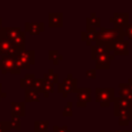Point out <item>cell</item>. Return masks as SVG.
I'll list each match as a JSON object with an SVG mask.
<instances>
[{
    "label": "cell",
    "mask_w": 132,
    "mask_h": 132,
    "mask_svg": "<svg viewBox=\"0 0 132 132\" xmlns=\"http://www.w3.org/2000/svg\"><path fill=\"white\" fill-rule=\"evenodd\" d=\"M0 37L7 39L19 51H23L26 47V32L21 30L20 27H3Z\"/></svg>",
    "instance_id": "cell-1"
},
{
    "label": "cell",
    "mask_w": 132,
    "mask_h": 132,
    "mask_svg": "<svg viewBox=\"0 0 132 132\" xmlns=\"http://www.w3.org/2000/svg\"><path fill=\"white\" fill-rule=\"evenodd\" d=\"M125 39L124 34V28H106V27H100L97 31L95 42L97 41H103V42H117L120 40Z\"/></svg>",
    "instance_id": "cell-2"
},
{
    "label": "cell",
    "mask_w": 132,
    "mask_h": 132,
    "mask_svg": "<svg viewBox=\"0 0 132 132\" xmlns=\"http://www.w3.org/2000/svg\"><path fill=\"white\" fill-rule=\"evenodd\" d=\"M95 101L100 104L101 107H108L116 98L114 88H96L95 89Z\"/></svg>",
    "instance_id": "cell-3"
},
{
    "label": "cell",
    "mask_w": 132,
    "mask_h": 132,
    "mask_svg": "<svg viewBox=\"0 0 132 132\" xmlns=\"http://www.w3.org/2000/svg\"><path fill=\"white\" fill-rule=\"evenodd\" d=\"M58 93L62 94L63 98H67L70 93H76L78 87H77V79L73 78L72 73H68L66 78L59 81L58 84Z\"/></svg>",
    "instance_id": "cell-4"
},
{
    "label": "cell",
    "mask_w": 132,
    "mask_h": 132,
    "mask_svg": "<svg viewBox=\"0 0 132 132\" xmlns=\"http://www.w3.org/2000/svg\"><path fill=\"white\" fill-rule=\"evenodd\" d=\"M113 45H114L113 42H103V41L94 42L91 45V60H95L96 57L106 52L111 53L113 50Z\"/></svg>",
    "instance_id": "cell-5"
},
{
    "label": "cell",
    "mask_w": 132,
    "mask_h": 132,
    "mask_svg": "<svg viewBox=\"0 0 132 132\" xmlns=\"http://www.w3.org/2000/svg\"><path fill=\"white\" fill-rule=\"evenodd\" d=\"M0 71L3 74H19L21 72L15 66L14 57H0Z\"/></svg>",
    "instance_id": "cell-6"
},
{
    "label": "cell",
    "mask_w": 132,
    "mask_h": 132,
    "mask_svg": "<svg viewBox=\"0 0 132 132\" xmlns=\"http://www.w3.org/2000/svg\"><path fill=\"white\" fill-rule=\"evenodd\" d=\"M116 58V56L110 53V52H106L104 54L99 55L98 57H96L95 61V69H103V70H107L110 68V63L111 61H113Z\"/></svg>",
    "instance_id": "cell-7"
},
{
    "label": "cell",
    "mask_w": 132,
    "mask_h": 132,
    "mask_svg": "<svg viewBox=\"0 0 132 132\" xmlns=\"http://www.w3.org/2000/svg\"><path fill=\"white\" fill-rule=\"evenodd\" d=\"M92 89L91 88H78L76 91V106L86 107L88 103L92 101Z\"/></svg>",
    "instance_id": "cell-8"
},
{
    "label": "cell",
    "mask_w": 132,
    "mask_h": 132,
    "mask_svg": "<svg viewBox=\"0 0 132 132\" xmlns=\"http://www.w3.org/2000/svg\"><path fill=\"white\" fill-rule=\"evenodd\" d=\"M113 116L114 117H118L120 113L126 111V110H129L131 107H132V102L125 99V98H122V97H116L114 100H113Z\"/></svg>",
    "instance_id": "cell-9"
},
{
    "label": "cell",
    "mask_w": 132,
    "mask_h": 132,
    "mask_svg": "<svg viewBox=\"0 0 132 132\" xmlns=\"http://www.w3.org/2000/svg\"><path fill=\"white\" fill-rule=\"evenodd\" d=\"M20 54V51L15 48L7 39L0 37V57H14Z\"/></svg>",
    "instance_id": "cell-10"
},
{
    "label": "cell",
    "mask_w": 132,
    "mask_h": 132,
    "mask_svg": "<svg viewBox=\"0 0 132 132\" xmlns=\"http://www.w3.org/2000/svg\"><path fill=\"white\" fill-rule=\"evenodd\" d=\"M109 22L113 24V27L125 28L129 24V13L128 12H114L113 15L109 18Z\"/></svg>",
    "instance_id": "cell-11"
},
{
    "label": "cell",
    "mask_w": 132,
    "mask_h": 132,
    "mask_svg": "<svg viewBox=\"0 0 132 132\" xmlns=\"http://www.w3.org/2000/svg\"><path fill=\"white\" fill-rule=\"evenodd\" d=\"M24 31L29 33L32 36H37L44 31V23L43 22H26Z\"/></svg>",
    "instance_id": "cell-12"
},
{
    "label": "cell",
    "mask_w": 132,
    "mask_h": 132,
    "mask_svg": "<svg viewBox=\"0 0 132 132\" xmlns=\"http://www.w3.org/2000/svg\"><path fill=\"white\" fill-rule=\"evenodd\" d=\"M26 116V103L19 101L10 102V117H25Z\"/></svg>",
    "instance_id": "cell-13"
},
{
    "label": "cell",
    "mask_w": 132,
    "mask_h": 132,
    "mask_svg": "<svg viewBox=\"0 0 132 132\" xmlns=\"http://www.w3.org/2000/svg\"><path fill=\"white\" fill-rule=\"evenodd\" d=\"M128 47H129V40L124 39V40L117 41L114 42L112 54L114 56H128L129 55Z\"/></svg>",
    "instance_id": "cell-14"
},
{
    "label": "cell",
    "mask_w": 132,
    "mask_h": 132,
    "mask_svg": "<svg viewBox=\"0 0 132 132\" xmlns=\"http://www.w3.org/2000/svg\"><path fill=\"white\" fill-rule=\"evenodd\" d=\"M63 12H50L47 25L50 28H62L63 27Z\"/></svg>",
    "instance_id": "cell-15"
},
{
    "label": "cell",
    "mask_w": 132,
    "mask_h": 132,
    "mask_svg": "<svg viewBox=\"0 0 132 132\" xmlns=\"http://www.w3.org/2000/svg\"><path fill=\"white\" fill-rule=\"evenodd\" d=\"M101 27V19L97 16L95 12H92L90 16L86 19V29L87 30H98Z\"/></svg>",
    "instance_id": "cell-16"
},
{
    "label": "cell",
    "mask_w": 132,
    "mask_h": 132,
    "mask_svg": "<svg viewBox=\"0 0 132 132\" xmlns=\"http://www.w3.org/2000/svg\"><path fill=\"white\" fill-rule=\"evenodd\" d=\"M98 30H85L81 31L80 33V39L87 44V45H92L95 42L96 35H97Z\"/></svg>",
    "instance_id": "cell-17"
},
{
    "label": "cell",
    "mask_w": 132,
    "mask_h": 132,
    "mask_svg": "<svg viewBox=\"0 0 132 132\" xmlns=\"http://www.w3.org/2000/svg\"><path fill=\"white\" fill-rule=\"evenodd\" d=\"M119 97L125 98L132 102V89L129 87L127 82L119 84Z\"/></svg>",
    "instance_id": "cell-18"
},
{
    "label": "cell",
    "mask_w": 132,
    "mask_h": 132,
    "mask_svg": "<svg viewBox=\"0 0 132 132\" xmlns=\"http://www.w3.org/2000/svg\"><path fill=\"white\" fill-rule=\"evenodd\" d=\"M35 74L34 73H26L24 78L20 80V87L22 89H33V85L35 81Z\"/></svg>",
    "instance_id": "cell-19"
},
{
    "label": "cell",
    "mask_w": 132,
    "mask_h": 132,
    "mask_svg": "<svg viewBox=\"0 0 132 132\" xmlns=\"http://www.w3.org/2000/svg\"><path fill=\"white\" fill-rule=\"evenodd\" d=\"M40 94L34 89H26L25 90V103L31 102H39Z\"/></svg>",
    "instance_id": "cell-20"
},
{
    "label": "cell",
    "mask_w": 132,
    "mask_h": 132,
    "mask_svg": "<svg viewBox=\"0 0 132 132\" xmlns=\"http://www.w3.org/2000/svg\"><path fill=\"white\" fill-rule=\"evenodd\" d=\"M20 57L26 61L29 65H34L35 64V51L34 50H23L20 52Z\"/></svg>",
    "instance_id": "cell-21"
},
{
    "label": "cell",
    "mask_w": 132,
    "mask_h": 132,
    "mask_svg": "<svg viewBox=\"0 0 132 132\" xmlns=\"http://www.w3.org/2000/svg\"><path fill=\"white\" fill-rule=\"evenodd\" d=\"M47 58L54 65H58L63 60V55L60 54L58 50H48L47 52Z\"/></svg>",
    "instance_id": "cell-22"
},
{
    "label": "cell",
    "mask_w": 132,
    "mask_h": 132,
    "mask_svg": "<svg viewBox=\"0 0 132 132\" xmlns=\"http://www.w3.org/2000/svg\"><path fill=\"white\" fill-rule=\"evenodd\" d=\"M43 80L50 82V84H58L59 82V74L55 73L53 69H48V71L46 73H44L43 75Z\"/></svg>",
    "instance_id": "cell-23"
},
{
    "label": "cell",
    "mask_w": 132,
    "mask_h": 132,
    "mask_svg": "<svg viewBox=\"0 0 132 132\" xmlns=\"http://www.w3.org/2000/svg\"><path fill=\"white\" fill-rule=\"evenodd\" d=\"M50 121L41 120V121H34V132H43L48 129Z\"/></svg>",
    "instance_id": "cell-24"
},
{
    "label": "cell",
    "mask_w": 132,
    "mask_h": 132,
    "mask_svg": "<svg viewBox=\"0 0 132 132\" xmlns=\"http://www.w3.org/2000/svg\"><path fill=\"white\" fill-rule=\"evenodd\" d=\"M14 62H15V66H16V68H18L20 71L23 70V69H25V70H29L30 67H31V65H29L26 61H24V60L20 57L19 54H18L16 56H14Z\"/></svg>",
    "instance_id": "cell-25"
},
{
    "label": "cell",
    "mask_w": 132,
    "mask_h": 132,
    "mask_svg": "<svg viewBox=\"0 0 132 132\" xmlns=\"http://www.w3.org/2000/svg\"><path fill=\"white\" fill-rule=\"evenodd\" d=\"M119 119V125L120 126H128V124L130 123V117H129V110H126L122 113H120L118 116Z\"/></svg>",
    "instance_id": "cell-26"
},
{
    "label": "cell",
    "mask_w": 132,
    "mask_h": 132,
    "mask_svg": "<svg viewBox=\"0 0 132 132\" xmlns=\"http://www.w3.org/2000/svg\"><path fill=\"white\" fill-rule=\"evenodd\" d=\"M43 81H44V84H43V93H42V95L45 98H48L50 97V94H52L54 92V85L53 84H50V82H47L45 80H43Z\"/></svg>",
    "instance_id": "cell-27"
},
{
    "label": "cell",
    "mask_w": 132,
    "mask_h": 132,
    "mask_svg": "<svg viewBox=\"0 0 132 132\" xmlns=\"http://www.w3.org/2000/svg\"><path fill=\"white\" fill-rule=\"evenodd\" d=\"M43 84H44V81H43L42 78H35L33 89L36 90L39 94H42L43 93Z\"/></svg>",
    "instance_id": "cell-28"
},
{
    "label": "cell",
    "mask_w": 132,
    "mask_h": 132,
    "mask_svg": "<svg viewBox=\"0 0 132 132\" xmlns=\"http://www.w3.org/2000/svg\"><path fill=\"white\" fill-rule=\"evenodd\" d=\"M62 116H63V117H71V116H72V102L68 101V102L66 103V105H65L64 108H63Z\"/></svg>",
    "instance_id": "cell-29"
},
{
    "label": "cell",
    "mask_w": 132,
    "mask_h": 132,
    "mask_svg": "<svg viewBox=\"0 0 132 132\" xmlns=\"http://www.w3.org/2000/svg\"><path fill=\"white\" fill-rule=\"evenodd\" d=\"M20 119L21 118H19V117H11V120H10L11 128L16 130V131L21 130V121H20Z\"/></svg>",
    "instance_id": "cell-30"
},
{
    "label": "cell",
    "mask_w": 132,
    "mask_h": 132,
    "mask_svg": "<svg viewBox=\"0 0 132 132\" xmlns=\"http://www.w3.org/2000/svg\"><path fill=\"white\" fill-rule=\"evenodd\" d=\"M11 129L10 121H0V132H8Z\"/></svg>",
    "instance_id": "cell-31"
},
{
    "label": "cell",
    "mask_w": 132,
    "mask_h": 132,
    "mask_svg": "<svg viewBox=\"0 0 132 132\" xmlns=\"http://www.w3.org/2000/svg\"><path fill=\"white\" fill-rule=\"evenodd\" d=\"M53 132H71V130L67 125H63V126L54 125L53 126Z\"/></svg>",
    "instance_id": "cell-32"
},
{
    "label": "cell",
    "mask_w": 132,
    "mask_h": 132,
    "mask_svg": "<svg viewBox=\"0 0 132 132\" xmlns=\"http://www.w3.org/2000/svg\"><path fill=\"white\" fill-rule=\"evenodd\" d=\"M124 34L125 37L128 38V40H132V23H129L124 28Z\"/></svg>",
    "instance_id": "cell-33"
},
{
    "label": "cell",
    "mask_w": 132,
    "mask_h": 132,
    "mask_svg": "<svg viewBox=\"0 0 132 132\" xmlns=\"http://www.w3.org/2000/svg\"><path fill=\"white\" fill-rule=\"evenodd\" d=\"M86 77L89 78V79H95L96 78V69H90V70H87L86 73H85Z\"/></svg>",
    "instance_id": "cell-34"
},
{
    "label": "cell",
    "mask_w": 132,
    "mask_h": 132,
    "mask_svg": "<svg viewBox=\"0 0 132 132\" xmlns=\"http://www.w3.org/2000/svg\"><path fill=\"white\" fill-rule=\"evenodd\" d=\"M6 96H7V93L2 91V92H1V94H0V97H1V98H5Z\"/></svg>",
    "instance_id": "cell-35"
},
{
    "label": "cell",
    "mask_w": 132,
    "mask_h": 132,
    "mask_svg": "<svg viewBox=\"0 0 132 132\" xmlns=\"http://www.w3.org/2000/svg\"><path fill=\"white\" fill-rule=\"evenodd\" d=\"M110 132H129V130H127V129H125V130H112Z\"/></svg>",
    "instance_id": "cell-36"
},
{
    "label": "cell",
    "mask_w": 132,
    "mask_h": 132,
    "mask_svg": "<svg viewBox=\"0 0 132 132\" xmlns=\"http://www.w3.org/2000/svg\"><path fill=\"white\" fill-rule=\"evenodd\" d=\"M129 117H130V122H132V107L129 109Z\"/></svg>",
    "instance_id": "cell-37"
},
{
    "label": "cell",
    "mask_w": 132,
    "mask_h": 132,
    "mask_svg": "<svg viewBox=\"0 0 132 132\" xmlns=\"http://www.w3.org/2000/svg\"><path fill=\"white\" fill-rule=\"evenodd\" d=\"M127 84H128V85H129V87L132 89V78H129V79H128V81H127Z\"/></svg>",
    "instance_id": "cell-38"
},
{
    "label": "cell",
    "mask_w": 132,
    "mask_h": 132,
    "mask_svg": "<svg viewBox=\"0 0 132 132\" xmlns=\"http://www.w3.org/2000/svg\"><path fill=\"white\" fill-rule=\"evenodd\" d=\"M2 28H3V26H2V18H0V32H1Z\"/></svg>",
    "instance_id": "cell-39"
},
{
    "label": "cell",
    "mask_w": 132,
    "mask_h": 132,
    "mask_svg": "<svg viewBox=\"0 0 132 132\" xmlns=\"http://www.w3.org/2000/svg\"><path fill=\"white\" fill-rule=\"evenodd\" d=\"M2 82H0V94H1V92H2ZM0 100H1V97H0Z\"/></svg>",
    "instance_id": "cell-40"
},
{
    "label": "cell",
    "mask_w": 132,
    "mask_h": 132,
    "mask_svg": "<svg viewBox=\"0 0 132 132\" xmlns=\"http://www.w3.org/2000/svg\"><path fill=\"white\" fill-rule=\"evenodd\" d=\"M100 132H110V131H106V130H103L102 129V130H100Z\"/></svg>",
    "instance_id": "cell-41"
},
{
    "label": "cell",
    "mask_w": 132,
    "mask_h": 132,
    "mask_svg": "<svg viewBox=\"0 0 132 132\" xmlns=\"http://www.w3.org/2000/svg\"><path fill=\"white\" fill-rule=\"evenodd\" d=\"M43 132H50V131H48V129H47V130H45V131H43Z\"/></svg>",
    "instance_id": "cell-42"
}]
</instances>
